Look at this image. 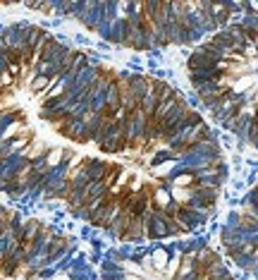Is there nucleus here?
<instances>
[{"label":"nucleus","mask_w":258,"mask_h":280,"mask_svg":"<svg viewBox=\"0 0 258 280\" xmlns=\"http://www.w3.org/2000/svg\"><path fill=\"white\" fill-rule=\"evenodd\" d=\"M153 259H156V268H158V271L167 266V251H165V249H158L156 254H153Z\"/></svg>","instance_id":"nucleus-1"},{"label":"nucleus","mask_w":258,"mask_h":280,"mask_svg":"<svg viewBox=\"0 0 258 280\" xmlns=\"http://www.w3.org/2000/svg\"><path fill=\"white\" fill-rule=\"evenodd\" d=\"M122 268H125V271H129V273H134V275H146V271H144L139 264H134V261H125V264H122Z\"/></svg>","instance_id":"nucleus-2"},{"label":"nucleus","mask_w":258,"mask_h":280,"mask_svg":"<svg viewBox=\"0 0 258 280\" xmlns=\"http://www.w3.org/2000/svg\"><path fill=\"white\" fill-rule=\"evenodd\" d=\"M256 117H258V101H256Z\"/></svg>","instance_id":"nucleus-3"}]
</instances>
